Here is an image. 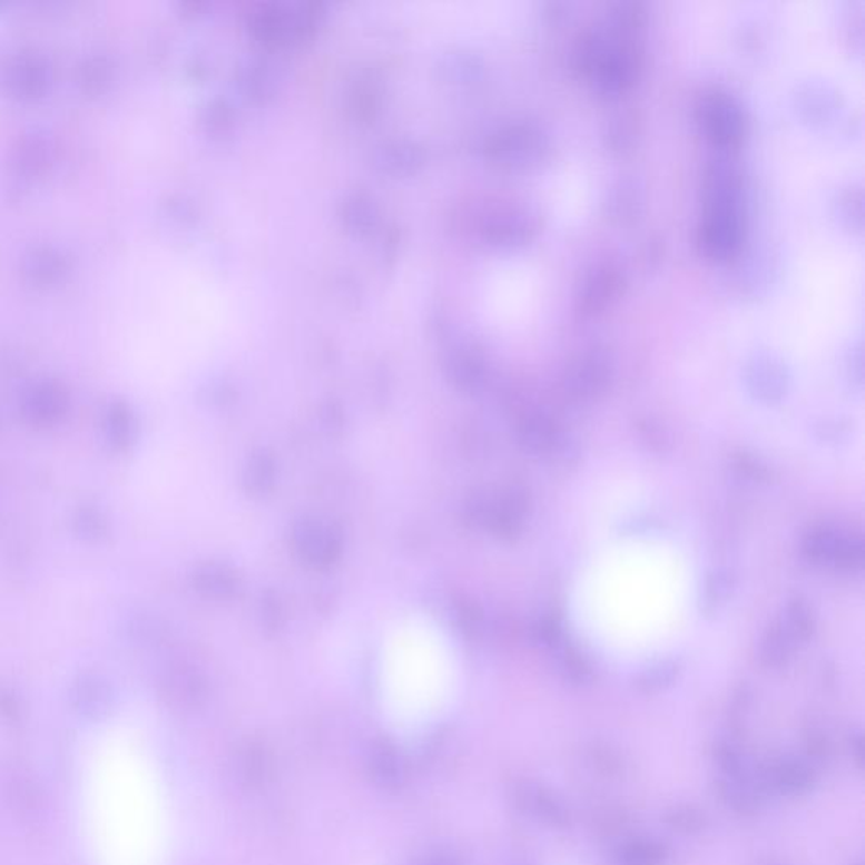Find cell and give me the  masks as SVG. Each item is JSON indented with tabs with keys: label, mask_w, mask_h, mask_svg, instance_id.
Wrapping results in <instances>:
<instances>
[{
	"label": "cell",
	"mask_w": 865,
	"mask_h": 865,
	"mask_svg": "<svg viewBox=\"0 0 865 865\" xmlns=\"http://www.w3.org/2000/svg\"><path fill=\"white\" fill-rule=\"evenodd\" d=\"M642 122L638 110L626 109L609 116L602 127L603 148L612 156L631 155L641 139Z\"/></svg>",
	"instance_id": "e0dca14e"
},
{
	"label": "cell",
	"mask_w": 865,
	"mask_h": 865,
	"mask_svg": "<svg viewBox=\"0 0 865 865\" xmlns=\"http://www.w3.org/2000/svg\"><path fill=\"white\" fill-rule=\"evenodd\" d=\"M648 22V6L641 0H617L607 6L600 28L616 41H638Z\"/></svg>",
	"instance_id": "2e32d148"
},
{
	"label": "cell",
	"mask_w": 865,
	"mask_h": 865,
	"mask_svg": "<svg viewBox=\"0 0 865 865\" xmlns=\"http://www.w3.org/2000/svg\"><path fill=\"white\" fill-rule=\"evenodd\" d=\"M792 100L799 119L815 127L834 122L844 107L841 90L822 77L805 78L796 83Z\"/></svg>",
	"instance_id": "8fae6325"
},
{
	"label": "cell",
	"mask_w": 865,
	"mask_h": 865,
	"mask_svg": "<svg viewBox=\"0 0 865 865\" xmlns=\"http://www.w3.org/2000/svg\"><path fill=\"white\" fill-rule=\"evenodd\" d=\"M489 159L501 168L530 169L547 161L551 139L543 127L534 122H512L501 127L485 144Z\"/></svg>",
	"instance_id": "7a4b0ae2"
},
{
	"label": "cell",
	"mask_w": 865,
	"mask_h": 865,
	"mask_svg": "<svg viewBox=\"0 0 865 865\" xmlns=\"http://www.w3.org/2000/svg\"><path fill=\"white\" fill-rule=\"evenodd\" d=\"M612 379V354L602 345H593L568 364L563 375L564 393L579 403H592L609 391Z\"/></svg>",
	"instance_id": "52a82bcc"
},
{
	"label": "cell",
	"mask_w": 865,
	"mask_h": 865,
	"mask_svg": "<svg viewBox=\"0 0 865 865\" xmlns=\"http://www.w3.org/2000/svg\"><path fill=\"white\" fill-rule=\"evenodd\" d=\"M747 218L726 212H705L697 228V247L705 259L730 263L746 244Z\"/></svg>",
	"instance_id": "9c48e42d"
},
{
	"label": "cell",
	"mask_w": 865,
	"mask_h": 865,
	"mask_svg": "<svg viewBox=\"0 0 865 865\" xmlns=\"http://www.w3.org/2000/svg\"><path fill=\"white\" fill-rule=\"evenodd\" d=\"M727 269V287L733 295L743 299L763 298L769 293L779 273L782 259L778 250L767 244L743 249Z\"/></svg>",
	"instance_id": "277c9868"
},
{
	"label": "cell",
	"mask_w": 865,
	"mask_h": 865,
	"mask_svg": "<svg viewBox=\"0 0 865 865\" xmlns=\"http://www.w3.org/2000/svg\"><path fill=\"white\" fill-rule=\"evenodd\" d=\"M848 374H851L852 382L861 387L862 382H864V348H862L861 342L852 347L851 357H848Z\"/></svg>",
	"instance_id": "d6a6232c"
},
{
	"label": "cell",
	"mask_w": 865,
	"mask_h": 865,
	"mask_svg": "<svg viewBox=\"0 0 865 865\" xmlns=\"http://www.w3.org/2000/svg\"><path fill=\"white\" fill-rule=\"evenodd\" d=\"M848 427L838 423L837 420L824 421L820 426H816V439L824 440L825 443L838 445L841 440L847 439Z\"/></svg>",
	"instance_id": "1f68e13d"
},
{
	"label": "cell",
	"mask_w": 865,
	"mask_h": 865,
	"mask_svg": "<svg viewBox=\"0 0 865 865\" xmlns=\"http://www.w3.org/2000/svg\"><path fill=\"white\" fill-rule=\"evenodd\" d=\"M743 381L754 400L773 406L782 403L788 394L792 374L778 355L757 352L744 364Z\"/></svg>",
	"instance_id": "30bf717a"
},
{
	"label": "cell",
	"mask_w": 865,
	"mask_h": 865,
	"mask_svg": "<svg viewBox=\"0 0 865 865\" xmlns=\"http://www.w3.org/2000/svg\"><path fill=\"white\" fill-rule=\"evenodd\" d=\"M0 81L14 99L31 102L51 90L55 68L50 57L36 48H21L6 58L0 68Z\"/></svg>",
	"instance_id": "5b68a950"
},
{
	"label": "cell",
	"mask_w": 865,
	"mask_h": 865,
	"mask_svg": "<svg viewBox=\"0 0 865 865\" xmlns=\"http://www.w3.org/2000/svg\"><path fill=\"white\" fill-rule=\"evenodd\" d=\"M616 39L610 38L599 24L587 31L580 32L571 48L570 63L574 73L589 78L597 65L600 63L610 46L616 45Z\"/></svg>",
	"instance_id": "ffe728a7"
},
{
	"label": "cell",
	"mask_w": 865,
	"mask_h": 865,
	"mask_svg": "<svg viewBox=\"0 0 865 865\" xmlns=\"http://www.w3.org/2000/svg\"><path fill=\"white\" fill-rule=\"evenodd\" d=\"M737 469L744 475L749 476V479L764 480L767 476L766 466L763 463L756 462V459H753V456H740L739 462H737Z\"/></svg>",
	"instance_id": "836d02e7"
},
{
	"label": "cell",
	"mask_w": 865,
	"mask_h": 865,
	"mask_svg": "<svg viewBox=\"0 0 865 865\" xmlns=\"http://www.w3.org/2000/svg\"><path fill=\"white\" fill-rule=\"evenodd\" d=\"M73 267L68 250L55 244H36L21 257V273L28 283L46 287L61 283Z\"/></svg>",
	"instance_id": "5bb4252c"
},
{
	"label": "cell",
	"mask_w": 865,
	"mask_h": 865,
	"mask_svg": "<svg viewBox=\"0 0 865 865\" xmlns=\"http://www.w3.org/2000/svg\"><path fill=\"white\" fill-rule=\"evenodd\" d=\"M734 589H736V577H734L733 571H710L705 579L704 587H701V612L707 613V616L718 612L720 607L726 606L727 600L733 597Z\"/></svg>",
	"instance_id": "484cf974"
},
{
	"label": "cell",
	"mask_w": 865,
	"mask_h": 865,
	"mask_svg": "<svg viewBox=\"0 0 865 865\" xmlns=\"http://www.w3.org/2000/svg\"><path fill=\"white\" fill-rule=\"evenodd\" d=\"M796 642H806L815 636L816 616L808 600L796 597L786 607L785 619L782 620Z\"/></svg>",
	"instance_id": "4316f807"
},
{
	"label": "cell",
	"mask_w": 865,
	"mask_h": 865,
	"mask_svg": "<svg viewBox=\"0 0 865 865\" xmlns=\"http://www.w3.org/2000/svg\"><path fill=\"white\" fill-rule=\"evenodd\" d=\"M628 277L622 267L612 261L597 264L580 286L577 295V312L586 318L606 312L623 293Z\"/></svg>",
	"instance_id": "7c38bea8"
},
{
	"label": "cell",
	"mask_w": 865,
	"mask_h": 865,
	"mask_svg": "<svg viewBox=\"0 0 865 865\" xmlns=\"http://www.w3.org/2000/svg\"><path fill=\"white\" fill-rule=\"evenodd\" d=\"M75 707L88 720H102L110 714L112 695L107 685L100 681H83L75 694Z\"/></svg>",
	"instance_id": "cb8c5ba5"
},
{
	"label": "cell",
	"mask_w": 865,
	"mask_h": 865,
	"mask_svg": "<svg viewBox=\"0 0 865 865\" xmlns=\"http://www.w3.org/2000/svg\"><path fill=\"white\" fill-rule=\"evenodd\" d=\"M570 12L571 4H567V2H548V4H544V16H547L548 21L554 22V24L570 18Z\"/></svg>",
	"instance_id": "e575fe53"
},
{
	"label": "cell",
	"mask_w": 865,
	"mask_h": 865,
	"mask_svg": "<svg viewBox=\"0 0 865 865\" xmlns=\"http://www.w3.org/2000/svg\"><path fill=\"white\" fill-rule=\"evenodd\" d=\"M53 142L42 129H29L18 137L12 149V166L22 181L45 175L53 161Z\"/></svg>",
	"instance_id": "9a60e30c"
},
{
	"label": "cell",
	"mask_w": 865,
	"mask_h": 865,
	"mask_svg": "<svg viewBox=\"0 0 865 865\" xmlns=\"http://www.w3.org/2000/svg\"><path fill=\"white\" fill-rule=\"evenodd\" d=\"M864 188L861 183L841 186L832 198L834 217L847 230L862 232L864 228Z\"/></svg>",
	"instance_id": "7402d4cb"
},
{
	"label": "cell",
	"mask_w": 865,
	"mask_h": 865,
	"mask_svg": "<svg viewBox=\"0 0 865 865\" xmlns=\"http://www.w3.org/2000/svg\"><path fill=\"white\" fill-rule=\"evenodd\" d=\"M645 50L639 41H619L610 46L606 57L590 75L593 91L606 99H617L631 90L642 75Z\"/></svg>",
	"instance_id": "8992f818"
},
{
	"label": "cell",
	"mask_w": 865,
	"mask_h": 865,
	"mask_svg": "<svg viewBox=\"0 0 865 865\" xmlns=\"http://www.w3.org/2000/svg\"><path fill=\"white\" fill-rule=\"evenodd\" d=\"M704 200L705 212L749 218L750 183L743 165L730 153H718L705 166Z\"/></svg>",
	"instance_id": "3957f363"
},
{
	"label": "cell",
	"mask_w": 865,
	"mask_h": 865,
	"mask_svg": "<svg viewBox=\"0 0 865 865\" xmlns=\"http://www.w3.org/2000/svg\"><path fill=\"white\" fill-rule=\"evenodd\" d=\"M538 636L540 641H543L548 648H558L563 641V629H561L560 620L557 617H548L543 622L538 626Z\"/></svg>",
	"instance_id": "4dcf8cb0"
},
{
	"label": "cell",
	"mask_w": 865,
	"mask_h": 865,
	"mask_svg": "<svg viewBox=\"0 0 865 865\" xmlns=\"http://www.w3.org/2000/svg\"><path fill=\"white\" fill-rule=\"evenodd\" d=\"M864 543H862L861 538L842 534L841 544H838L832 567L842 571H857L864 567Z\"/></svg>",
	"instance_id": "f1b7e54d"
},
{
	"label": "cell",
	"mask_w": 865,
	"mask_h": 865,
	"mask_svg": "<svg viewBox=\"0 0 865 865\" xmlns=\"http://www.w3.org/2000/svg\"><path fill=\"white\" fill-rule=\"evenodd\" d=\"M698 126L718 151L730 153L739 148L747 129L749 117L743 104L724 88H707L695 106Z\"/></svg>",
	"instance_id": "6da1fadb"
},
{
	"label": "cell",
	"mask_w": 865,
	"mask_h": 865,
	"mask_svg": "<svg viewBox=\"0 0 865 865\" xmlns=\"http://www.w3.org/2000/svg\"><path fill=\"white\" fill-rule=\"evenodd\" d=\"M75 80L83 94H104L116 80V61L106 53L85 55L75 68Z\"/></svg>",
	"instance_id": "44dd1931"
},
{
	"label": "cell",
	"mask_w": 865,
	"mask_h": 865,
	"mask_svg": "<svg viewBox=\"0 0 865 865\" xmlns=\"http://www.w3.org/2000/svg\"><path fill=\"white\" fill-rule=\"evenodd\" d=\"M680 666L675 659H665V661L655 662L648 669L641 672L639 677V687L648 691L661 690L669 687L671 681L678 677Z\"/></svg>",
	"instance_id": "83f0119b"
},
{
	"label": "cell",
	"mask_w": 865,
	"mask_h": 865,
	"mask_svg": "<svg viewBox=\"0 0 865 865\" xmlns=\"http://www.w3.org/2000/svg\"><path fill=\"white\" fill-rule=\"evenodd\" d=\"M367 771L375 786L386 792L400 789L406 779L403 757L387 743H375L371 747L367 754Z\"/></svg>",
	"instance_id": "d6986e66"
},
{
	"label": "cell",
	"mask_w": 865,
	"mask_h": 865,
	"mask_svg": "<svg viewBox=\"0 0 865 865\" xmlns=\"http://www.w3.org/2000/svg\"><path fill=\"white\" fill-rule=\"evenodd\" d=\"M560 666L571 680H586L590 677V666L582 655L570 646H564L561 651Z\"/></svg>",
	"instance_id": "f546056e"
},
{
	"label": "cell",
	"mask_w": 865,
	"mask_h": 865,
	"mask_svg": "<svg viewBox=\"0 0 865 865\" xmlns=\"http://www.w3.org/2000/svg\"><path fill=\"white\" fill-rule=\"evenodd\" d=\"M521 442L525 450L538 455L554 456L567 446L560 426L547 413H534L525 417L521 426Z\"/></svg>",
	"instance_id": "ac0fdd59"
},
{
	"label": "cell",
	"mask_w": 865,
	"mask_h": 865,
	"mask_svg": "<svg viewBox=\"0 0 865 865\" xmlns=\"http://www.w3.org/2000/svg\"><path fill=\"white\" fill-rule=\"evenodd\" d=\"M541 224V212L534 205L505 204L485 217L482 234L491 246L515 249L533 243Z\"/></svg>",
	"instance_id": "ba28073f"
},
{
	"label": "cell",
	"mask_w": 865,
	"mask_h": 865,
	"mask_svg": "<svg viewBox=\"0 0 865 865\" xmlns=\"http://www.w3.org/2000/svg\"><path fill=\"white\" fill-rule=\"evenodd\" d=\"M646 205V185L639 176L620 175L609 183L603 194V215L613 225L626 227L639 220Z\"/></svg>",
	"instance_id": "4fadbf2b"
},
{
	"label": "cell",
	"mask_w": 865,
	"mask_h": 865,
	"mask_svg": "<svg viewBox=\"0 0 865 865\" xmlns=\"http://www.w3.org/2000/svg\"><path fill=\"white\" fill-rule=\"evenodd\" d=\"M795 646V639L785 628V623L779 620V622L773 623L760 639V662L767 668H782L792 658Z\"/></svg>",
	"instance_id": "603a6c76"
},
{
	"label": "cell",
	"mask_w": 865,
	"mask_h": 865,
	"mask_svg": "<svg viewBox=\"0 0 865 865\" xmlns=\"http://www.w3.org/2000/svg\"><path fill=\"white\" fill-rule=\"evenodd\" d=\"M842 533L830 525H816L803 540V554L815 564H832L841 544Z\"/></svg>",
	"instance_id": "d4e9b609"
}]
</instances>
